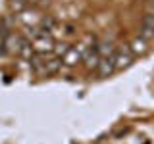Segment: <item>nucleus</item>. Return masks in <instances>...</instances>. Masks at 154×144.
Returning a JSON list of instances; mask_svg holds the SVG:
<instances>
[{"instance_id": "nucleus-1", "label": "nucleus", "mask_w": 154, "mask_h": 144, "mask_svg": "<svg viewBox=\"0 0 154 144\" xmlns=\"http://www.w3.org/2000/svg\"><path fill=\"white\" fill-rule=\"evenodd\" d=\"M35 50L41 52V54H46V52H52L54 50V40L50 38V35H46V33H41L37 38H35Z\"/></svg>"}, {"instance_id": "nucleus-2", "label": "nucleus", "mask_w": 154, "mask_h": 144, "mask_svg": "<svg viewBox=\"0 0 154 144\" xmlns=\"http://www.w3.org/2000/svg\"><path fill=\"white\" fill-rule=\"evenodd\" d=\"M133 60V54L129 48H119V50L114 52V62H116V69H123L131 64Z\"/></svg>"}, {"instance_id": "nucleus-3", "label": "nucleus", "mask_w": 154, "mask_h": 144, "mask_svg": "<svg viewBox=\"0 0 154 144\" xmlns=\"http://www.w3.org/2000/svg\"><path fill=\"white\" fill-rule=\"evenodd\" d=\"M89 48H85V44L77 46V48H69V50H66V56H64V64L67 65H73L77 62L81 60V56H83V52H87Z\"/></svg>"}, {"instance_id": "nucleus-4", "label": "nucleus", "mask_w": 154, "mask_h": 144, "mask_svg": "<svg viewBox=\"0 0 154 144\" xmlns=\"http://www.w3.org/2000/svg\"><path fill=\"white\" fill-rule=\"evenodd\" d=\"M114 69H116L114 56H104V58H100V64H98V71H100V75H110Z\"/></svg>"}, {"instance_id": "nucleus-5", "label": "nucleus", "mask_w": 154, "mask_h": 144, "mask_svg": "<svg viewBox=\"0 0 154 144\" xmlns=\"http://www.w3.org/2000/svg\"><path fill=\"white\" fill-rule=\"evenodd\" d=\"M85 64H87V67H98V64H100L98 48H89L85 52Z\"/></svg>"}, {"instance_id": "nucleus-6", "label": "nucleus", "mask_w": 154, "mask_h": 144, "mask_svg": "<svg viewBox=\"0 0 154 144\" xmlns=\"http://www.w3.org/2000/svg\"><path fill=\"white\" fill-rule=\"evenodd\" d=\"M60 65H62V62H60V60L42 62V65H41V69H38V73H46V75H50V73H56V71L60 69Z\"/></svg>"}, {"instance_id": "nucleus-7", "label": "nucleus", "mask_w": 154, "mask_h": 144, "mask_svg": "<svg viewBox=\"0 0 154 144\" xmlns=\"http://www.w3.org/2000/svg\"><path fill=\"white\" fill-rule=\"evenodd\" d=\"M143 35L144 37H152L154 35V16H148L143 21Z\"/></svg>"}, {"instance_id": "nucleus-8", "label": "nucleus", "mask_w": 154, "mask_h": 144, "mask_svg": "<svg viewBox=\"0 0 154 144\" xmlns=\"http://www.w3.org/2000/svg\"><path fill=\"white\" fill-rule=\"evenodd\" d=\"M131 52L133 54H143V52H146V42H144L143 38H135L133 44H131Z\"/></svg>"}, {"instance_id": "nucleus-9", "label": "nucleus", "mask_w": 154, "mask_h": 144, "mask_svg": "<svg viewBox=\"0 0 154 144\" xmlns=\"http://www.w3.org/2000/svg\"><path fill=\"white\" fill-rule=\"evenodd\" d=\"M56 27V21H54V19H50V17H48V19H42V21H41V29H42V31H52V29H54Z\"/></svg>"}]
</instances>
